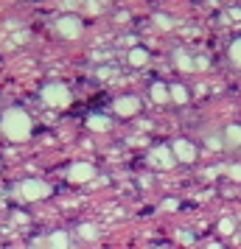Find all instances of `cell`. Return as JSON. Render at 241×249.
<instances>
[{
  "label": "cell",
  "mask_w": 241,
  "mask_h": 249,
  "mask_svg": "<svg viewBox=\"0 0 241 249\" xmlns=\"http://www.w3.org/2000/svg\"><path fill=\"white\" fill-rule=\"evenodd\" d=\"M174 154H177V160H183V162H191V160L196 157L194 146H191V143H185V140L174 143Z\"/></svg>",
  "instance_id": "obj_1"
},
{
  "label": "cell",
  "mask_w": 241,
  "mask_h": 249,
  "mask_svg": "<svg viewBox=\"0 0 241 249\" xmlns=\"http://www.w3.org/2000/svg\"><path fill=\"white\" fill-rule=\"evenodd\" d=\"M154 162H157V165H163V168H171V165H174L171 154H168L166 148H157V151H154Z\"/></svg>",
  "instance_id": "obj_2"
},
{
  "label": "cell",
  "mask_w": 241,
  "mask_h": 249,
  "mask_svg": "<svg viewBox=\"0 0 241 249\" xmlns=\"http://www.w3.org/2000/svg\"><path fill=\"white\" fill-rule=\"evenodd\" d=\"M224 143H227V146H239V143H241V129H239V126L227 129V137H224Z\"/></svg>",
  "instance_id": "obj_3"
},
{
  "label": "cell",
  "mask_w": 241,
  "mask_h": 249,
  "mask_svg": "<svg viewBox=\"0 0 241 249\" xmlns=\"http://www.w3.org/2000/svg\"><path fill=\"white\" fill-rule=\"evenodd\" d=\"M219 232H224V235L236 232V221H233V218H222V221H219Z\"/></svg>",
  "instance_id": "obj_4"
},
{
  "label": "cell",
  "mask_w": 241,
  "mask_h": 249,
  "mask_svg": "<svg viewBox=\"0 0 241 249\" xmlns=\"http://www.w3.org/2000/svg\"><path fill=\"white\" fill-rule=\"evenodd\" d=\"M65 244H68V241H65V235H56V238H54V249H65Z\"/></svg>",
  "instance_id": "obj_5"
},
{
  "label": "cell",
  "mask_w": 241,
  "mask_h": 249,
  "mask_svg": "<svg viewBox=\"0 0 241 249\" xmlns=\"http://www.w3.org/2000/svg\"><path fill=\"white\" fill-rule=\"evenodd\" d=\"M227 174H230V179H241V168H239V165H233Z\"/></svg>",
  "instance_id": "obj_6"
},
{
  "label": "cell",
  "mask_w": 241,
  "mask_h": 249,
  "mask_svg": "<svg viewBox=\"0 0 241 249\" xmlns=\"http://www.w3.org/2000/svg\"><path fill=\"white\" fill-rule=\"evenodd\" d=\"M210 249H222V247H219V244H210Z\"/></svg>",
  "instance_id": "obj_7"
}]
</instances>
